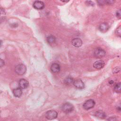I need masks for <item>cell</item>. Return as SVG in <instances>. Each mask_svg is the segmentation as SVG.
Here are the masks:
<instances>
[{
    "label": "cell",
    "mask_w": 121,
    "mask_h": 121,
    "mask_svg": "<svg viewBox=\"0 0 121 121\" xmlns=\"http://www.w3.org/2000/svg\"><path fill=\"white\" fill-rule=\"evenodd\" d=\"M18 85L20 88L25 89L28 87L29 85V83L27 80H26L25 79L22 78L20 79V80L19 81Z\"/></svg>",
    "instance_id": "ba28073f"
},
{
    "label": "cell",
    "mask_w": 121,
    "mask_h": 121,
    "mask_svg": "<svg viewBox=\"0 0 121 121\" xmlns=\"http://www.w3.org/2000/svg\"><path fill=\"white\" fill-rule=\"evenodd\" d=\"M74 81V80L72 78L70 77H68L64 79V83L65 84L69 85L71 84H73Z\"/></svg>",
    "instance_id": "9a60e30c"
},
{
    "label": "cell",
    "mask_w": 121,
    "mask_h": 121,
    "mask_svg": "<svg viewBox=\"0 0 121 121\" xmlns=\"http://www.w3.org/2000/svg\"><path fill=\"white\" fill-rule=\"evenodd\" d=\"M72 44L76 47H79L82 44V41L80 38H76L73 39L72 41Z\"/></svg>",
    "instance_id": "30bf717a"
},
{
    "label": "cell",
    "mask_w": 121,
    "mask_h": 121,
    "mask_svg": "<svg viewBox=\"0 0 121 121\" xmlns=\"http://www.w3.org/2000/svg\"><path fill=\"white\" fill-rule=\"evenodd\" d=\"M26 71V67L23 64L17 65L15 68V72L19 75L24 74Z\"/></svg>",
    "instance_id": "6da1fadb"
},
{
    "label": "cell",
    "mask_w": 121,
    "mask_h": 121,
    "mask_svg": "<svg viewBox=\"0 0 121 121\" xmlns=\"http://www.w3.org/2000/svg\"><path fill=\"white\" fill-rule=\"evenodd\" d=\"M116 16L118 18H120L121 16V10L119 9L118 10H117L116 12Z\"/></svg>",
    "instance_id": "ffe728a7"
},
{
    "label": "cell",
    "mask_w": 121,
    "mask_h": 121,
    "mask_svg": "<svg viewBox=\"0 0 121 121\" xmlns=\"http://www.w3.org/2000/svg\"><path fill=\"white\" fill-rule=\"evenodd\" d=\"M13 94L15 97H19L21 96L22 94V91L20 87L14 89L13 91Z\"/></svg>",
    "instance_id": "5bb4252c"
},
{
    "label": "cell",
    "mask_w": 121,
    "mask_h": 121,
    "mask_svg": "<svg viewBox=\"0 0 121 121\" xmlns=\"http://www.w3.org/2000/svg\"><path fill=\"white\" fill-rule=\"evenodd\" d=\"M86 3L87 5H88V6H92L94 5V3L92 1H86Z\"/></svg>",
    "instance_id": "d6986e66"
},
{
    "label": "cell",
    "mask_w": 121,
    "mask_h": 121,
    "mask_svg": "<svg viewBox=\"0 0 121 121\" xmlns=\"http://www.w3.org/2000/svg\"><path fill=\"white\" fill-rule=\"evenodd\" d=\"M108 121H116V119L115 117H111L108 119Z\"/></svg>",
    "instance_id": "603a6c76"
},
{
    "label": "cell",
    "mask_w": 121,
    "mask_h": 121,
    "mask_svg": "<svg viewBox=\"0 0 121 121\" xmlns=\"http://www.w3.org/2000/svg\"><path fill=\"white\" fill-rule=\"evenodd\" d=\"M56 41V38L54 36L51 35L47 37V41L49 43H53Z\"/></svg>",
    "instance_id": "2e32d148"
},
{
    "label": "cell",
    "mask_w": 121,
    "mask_h": 121,
    "mask_svg": "<svg viewBox=\"0 0 121 121\" xmlns=\"http://www.w3.org/2000/svg\"><path fill=\"white\" fill-rule=\"evenodd\" d=\"M97 2H98V3L99 5H104V4H105V3H104V0L97 1Z\"/></svg>",
    "instance_id": "d4e9b609"
},
{
    "label": "cell",
    "mask_w": 121,
    "mask_h": 121,
    "mask_svg": "<svg viewBox=\"0 0 121 121\" xmlns=\"http://www.w3.org/2000/svg\"><path fill=\"white\" fill-rule=\"evenodd\" d=\"M73 84L76 88L80 89H83V88H84L85 86L84 82L81 79H79L74 80L73 83Z\"/></svg>",
    "instance_id": "8992f818"
},
{
    "label": "cell",
    "mask_w": 121,
    "mask_h": 121,
    "mask_svg": "<svg viewBox=\"0 0 121 121\" xmlns=\"http://www.w3.org/2000/svg\"><path fill=\"white\" fill-rule=\"evenodd\" d=\"M94 55L96 58H101L104 57L105 55V52L103 49L98 48L95 50L94 51Z\"/></svg>",
    "instance_id": "5b68a950"
},
{
    "label": "cell",
    "mask_w": 121,
    "mask_h": 121,
    "mask_svg": "<svg viewBox=\"0 0 121 121\" xmlns=\"http://www.w3.org/2000/svg\"><path fill=\"white\" fill-rule=\"evenodd\" d=\"M33 7L36 9H42L44 7V4L42 1L36 0L33 3Z\"/></svg>",
    "instance_id": "52a82bcc"
},
{
    "label": "cell",
    "mask_w": 121,
    "mask_h": 121,
    "mask_svg": "<svg viewBox=\"0 0 121 121\" xmlns=\"http://www.w3.org/2000/svg\"><path fill=\"white\" fill-rule=\"evenodd\" d=\"M57 116H58L57 112L53 110H49L45 113V117L48 120H54L56 119L57 117Z\"/></svg>",
    "instance_id": "3957f363"
},
{
    "label": "cell",
    "mask_w": 121,
    "mask_h": 121,
    "mask_svg": "<svg viewBox=\"0 0 121 121\" xmlns=\"http://www.w3.org/2000/svg\"><path fill=\"white\" fill-rule=\"evenodd\" d=\"M116 35L118 36L121 37V26H119L118 28H117V29L116 30Z\"/></svg>",
    "instance_id": "ac0fdd59"
},
{
    "label": "cell",
    "mask_w": 121,
    "mask_h": 121,
    "mask_svg": "<svg viewBox=\"0 0 121 121\" xmlns=\"http://www.w3.org/2000/svg\"><path fill=\"white\" fill-rule=\"evenodd\" d=\"M61 109L64 112L66 113H69V112H71L73 110L74 106L70 103L67 102L64 103L62 105Z\"/></svg>",
    "instance_id": "7a4b0ae2"
},
{
    "label": "cell",
    "mask_w": 121,
    "mask_h": 121,
    "mask_svg": "<svg viewBox=\"0 0 121 121\" xmlns=\"http://www.w3.org/2000/svg\"><path fill=\"white\" fill-rule=\"evenodd\" d=\"M121 83L119 82V83H116L114 87V90L115 92H116V93H121Z\"/></svg>",
    "instance_id": "e0dca14e"
},
{
    "label": "cell",
    "mask_w": 121,
    "mask_h": 121,
    "mask_svg": "<svg viewBox=\"0 0 121 121\" xmlns=\"http://www.w3.org/2000/svg\"><path fill=\"white\" fill-rule=\"evenodd\" d=\"M104 3H105V4H111L113 3V1H112V0H105Z\"/></svg>",
    "instance_id": "cb8c5ba5"
},
{
    "label": "cell",
    "mask_w": 121,
    "mask_h": 121,
    "mask_svg": "<svg viewBox=\"0 0 121 121\" xmlns=\"http://www.w3.org/2000/svg\"><path fill=\"white\" fill-rule=\"evenodd\" d=\"M95 116L99 118L100 119H104L105 118L106 115L105 114V113L102 111L101 110H99L96 111L95 112Z\"/></svg>",
    "instance_id": "4fadbf2b"
},
{
    "label": "cell",
    "mask_w": 121,
    "mask_h": 121,
    "mask_svg": "<svg viewBox=\"0 0 121 121\" xmlns=\"http://www.w3.org/2000/svg\"><path fill=\"white\" fill-rule=\"evenodd\" d=\"M99 30L101 32H105L109 29V26L107 23L104 22V23H101L100 25V26H99Z\"/></svg>",
    "instance_id": "7c38bea8"
},
{
    "label": "cell",
    "mask_w": 121,
    "mask_h": 121,
    "mask_svg": "<svg viewBox=\"0 0 121 121\" xmlns=\"http://www.w3.org/2000/svg\"><path fill=\"white\" fill-rule=\"evenodd\" d=\"M104 66V61L99 60L95 61L93 64V67L96 69H100L102 68H103Z\"/></svg>",
    "instance_id": "9c48e42d"
},
{
    "label": "cell",
    "mask_w": 121,
    "mask_h": 121,
    "mask_svg": "<svg viewBox=\"0 0 121 121\" xmlns=\"http://www.w3.org/2000/svg\"><path fill=\"white\" fill-rule=\"evenodd\" d=\"M51 70L53 73L59 72L60 70V66L59 64L57 63H53L51 66Z\"/></svg>",
    "instance_id": "8fae6325"
},
{
    "label": "cell",
    "mask_w": 121,
    "mask_h": 121,
    "mask_svg": "<svg viewBox=\"0 0 121 121\" xmlns=\"http://www.w3.org/2000/svg\"><path fill=\"white\" fill-rule=\"evenodd\" d=\"M2 41H1V40H0V47H1V44H2Z\"/></svg>",
    "instance_id": "4316f807"
},
{
    "label": "cell",
    "mask_w": 121,
    "mask_h": 121,
    "mask_svg": "<svg viewBox=\"0 0 121 121\" xmlns=\"http://www.w3.org/2000/svg\"><path fill=\"white\" fill-rule=\"evenodd\" d=\"M95 102L92 99H89L86 101L83 104V108L86 110H89L94 107Z\"/></svg>",
    "instance_id": "277c9868"
},
{
    "label": "cell",
    "mask_w": 121,
    "mask_h": 121,
    "mask_svg": "<svg viewBox=\"0 0 121 121\" xmlns=\"http://www.w3.org/2000/svg\"><path fill=\"white\" fill-rule=\"evenodd\" d=\"M4 64H5L4 61L2 59L0 58V68L2 67L4 65Z\"/></svg>",
    "instance_id": "7402d4cb"
},
{
    "label": "cell",
    "mask_w": 121,
    "mask_h": 121,
    "mask_svg": "<svg viewBox=\"0 0 121 121\" xmlns=\"http://www.w3.org/2000/svg\"><path fill=\"white\" fill-rule=\"evenodd\" d=\"M5 14V11L4 9L2 8H0V16L4 15Z\"/></svg>",
    "instance_id": "44dd1931"
},
{
    "label": "cell",
    "mask_w": 121,
    "mask_h": 121,
    "mask_svg": "<svg viewBox=\"0 0 121 121\" xmlns=\"http://www.w3.org/2000/svg\"><path fill=\"white\" fill-rule=\"evenodd\" d=\"M113 83H114V81H113V80H112L109 81V83L110 84H113Z\"/></svg>",
    "instance_id": "484cf974"
}]
</instances>
